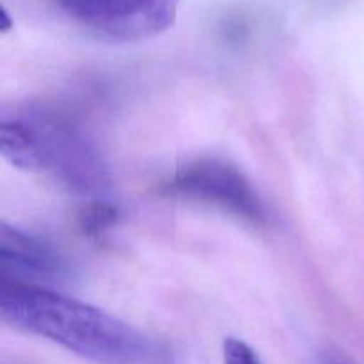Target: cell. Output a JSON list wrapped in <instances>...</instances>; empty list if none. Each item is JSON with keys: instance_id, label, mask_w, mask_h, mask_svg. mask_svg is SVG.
Instances as JSON below:
<instances>
[{"instance_id": "1", "label": "cell", "mask_w": 364, "mask_h": 364, "mask_svg": "<svg viewBox=\"0 0 364 364\" xmlns=\"http://www.w3.org/2000/svg\"><path fill=\"white\" fill-rule=\"evenodd\" d=\"M0 315L96 364H171L162 343L91 304L36 284L4 281Z\"/></svg>"}, {"instance_id": "2", "label": "cell", "mask_w": 364, "mask_h": 364, "mask_svg": "<svg viewBox=\"0 0 364 364\" xmlns=\"http://www.w3.org/2000/svg\"><path fill=\"white\" fill-rule=\"evenodd\" d=\"M0 151L13 166L46 171L75 192L103 191L107 169L80 128L55 110L25 107L4 114Z\"/></svg>"}, {"instance_id": "3", "label": "cell", "mask_w": 364, "mask_h": 364, "mask_svg": "<svg viewBox=\"0 0 364 364\" xmlns=\"http://www.w3.org/2000/svg\"><path fill=\"white\" fill-rule=\"evenodd\" d=\"M167 187L173 194L206 203L252 224L269 220L265 203L251 180L223 159L203 156L183 164Z\"/></svg>"}, {"instance_id": "4", "label": "cell", "mask_w": 364, "mask_h": 364, "mask_svg": "<svg viewBox=\"0 0 364 364\" xmlns=\"http://www.w3.org/2000/svg\"><path fill=\"white\" fill-rule=\"evenodd\" d=\"M82 27L117 41H142L169 31L180 0H53Z\"/></svg>"}, {"instance_id": "5", "label": "cell", "mask_w": 364, "mask_h": 364, "mask_svg": "<svg viewBox=\"0 0 364 364\" xmlns=\"http://www.w3.org/2000/svg\"><path fill=\"white\" fill-rule=\"evenodd\" d=\"M0 263L4 274L31 279H60L68 272L64 256L48 240L18 228L0 226Z\"/></svg>"}, {"instance_id": "6", "label": "cell", "mask_w": 364, "mask_h": 364, "mask_svg": "<svg viewBox=\"0 0 364 364\" xmlns=\"http://www.w3.org/2000/svg\"><path fill=\"white\" fill-rule=\"evenodd\" d=\"M117 223V210L103 201H95L82 213V228L87 235H102Z\"/></svg>"}, {"instance_id": "7", "label": "cell", "mask_w": 364, "mask_h": 364, "mask_svg": "<svg viewBox=\"0 0 364 364\" xmlns=\"http://www.w3.org/2000/svg\"><path fill=\"white\" fill-rule=\"evenodd\" d=\"M224 364H262L258 354L245 341L238 338H226L223 345Z\"/></svg>"}, {"instance_id": "8", "label": "cell", "mask_w": 364, "mask_h": 364, "mask_svg": "<svg viewBox=\"0 0 364 364\" xmlns=\"http://www.w3.org/2000/svg\"><path fill=\"white\" fill-rule=\"evenodd\" d=\"M318 364H354V363H352L350 359L345 358V355L333 354V352H329V354L322 355V359H320Z\"/></svg>"}]
</instances>
